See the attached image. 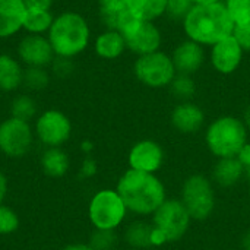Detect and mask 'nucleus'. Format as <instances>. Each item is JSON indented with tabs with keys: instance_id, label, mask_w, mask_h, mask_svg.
I'll list each match as a JSON object with an SVG mask.
<instances>
[{
	"instance_id": "nucleus-33",
	"label": "nucleus",
	"mask_w": 250,
	"mask_h": 250,
	"mask_svg": "<svg viewBox=\"0 0 250 250\" xmlns=\"http://www.w3.org/2000/svg\"><path fill=\"white\" fill-rule=\"evenodd\" d=\"M51 67H53V72L60 76V78H64L67 75L72 73L73 70V64H72V59H64V57H54L53 63H51Z\"/></svg>"
},
{
	"instance_id": "nucleus-20",
	"label": "nucleus",
	"mask_w": 250,
	"mask_h": 250,
	"mask_svg": "<svg viewBox=\"0 0 250 250\" xmlns=\"http://www.w3.org/2000/svg\"><path fill=\"white\" fill-rule=\"evenodd\" d=\"M40 164L48 177L60 179L69 171L70 158L63 148H45L41 154Z\"/></svg>"
},
{
	"instance_id": "nucleus-7",
	"label": "nucleus",
	"mask_w": 250,
	"mask_h": 250,
	"mask_svg": "<svg viewBox=\"0 0 250 250\" xmlns=\"http://www.w3.org/2000/svg\"><path fill=\"white\" fill-rule=\"evenodd\" d=\"M133 73L141 83L149 88L170 86L177 75L171 56L161 50L138 56L133 64Z\"/></svg>"
},
{
	"instance_id": "nucleus-40",
	"label": "nucleus",
	"mask_w": 250,
	"mask_h": 250,
	"mask_svg": "<svg viewBox=\"0 0 250 250\" xmlns=\"http://www.w3.org/2000/svg\"><path fill=\"white\" fill-rule=\"evenodd\" d=\"M92 148H94V145H92V142H89V141H83L82 145H81V149H82L85 154H89V152L92 151Z\"/></svg>"
},
{
	"instance_id": "nucleus-8",
	"label": "nucleus",
	"mask_w": 250,
	"mask_h": 250,
	"mask_svg": "<svg viewBox=\"0 0 250 250\" xmlns=\"http://www.w3.org/2000/svg\"><path fill=\"white\" fill-rule=\"evenodd\" d=\"M182 204L193 220H207L215 208V193L211 182L202 174L190 176L182 190Z\"/></svg>"
},
{
	"instance_id": "nucleus-44",
	"label": "nucleus",
	"mask_w": 250,
	"mask_h": 250,
	"mask_svg": "<svg viewBox=\"0 0 250 250\" xmlns=\"http://www.w3.org/2000/svg\"><path fill=\"white\" fill-rule=\"evenodd\" d=\"M246 173H248V176L250 177V167H248V168H246Z\"/></svg>"
},
{
	"instance_id": "nucleus-15",
	"label": "nucleus",
	"mask_w": 250,
	"mask_h": 250,
	"mask_svg": "<svg viewBox=\"0 0 250 250\" xmlns=\"http://www.w3.org/2000/svg\"><path fill=\"white\" fill-rule=\"evenodd\" d=\"M171 60L177 73L192 76L204 66L207 60V53L204 45L192 40H186L174 48Z\"/></svg>"
},
{
	"instance_id": "nucleus-17",
	"label": "nucleus",
	"mask_w": 250,
	"mask_h": 250,
	"mask_svg": "<svg viewBox=\"0 0 250 250\" xmlns=\"http://www.w3.org/2000/svg\"><path fill=\"white\" fill-rule=\"evenodd\" d=\"M204 122H205L204 110L190 101H182L174 107L171 113V123L176 127V130L182 133L198 132L202 127Z\"/></svg>"
},
{
	"instance_id": "nucleus-35",
	"label": "nucleus",
	"mask_w": 250,
	"mask_h": 250,
	"mask_svg": "<svg viewBox=\"0 0 250 250\" xmlns=\"http://www.w3.org/2000/svg\"><path fill=\"white\" fill-rule=\"evenodd\" d=\"M81 176L83 179H91L92 176L97 174V163L91 158V157H86L83 161H82V166H81Z\"/></svg>"
},
{
	"instance_id": "nucleus-13",
	"label": "nucleus",
	"mask_w": 250,
	"mask_h": 250,
	"mask_svg": "<svg viewBox=\"0 0 250 250\" xmlns=\"http://www.w3.org/2000/svg\"><path fill=\"white\" fill-rule=\"evenodd\" d=\"M243 53L245 50L242 45L233 35H230L211 47L209 62L218 73L230 75L240 67L243 62Z\"/></svg>"
},
{
	"instance_id": "nucleus-9",
	"label": "nucleus",
	"mask_w": 250,
	"mask_h": 250,
	"mask_svg": "<svg viewBox=\"0 0 250 250\" xmlns=\"http://www.w3.org/2000/svg\"><path fill=\"white\" fill-rule=\"evenodd\" d=\"M34 138L29 122L7 117L0 123V152L7 158L25 157L32 148Z\"/></svg>"
},
{
	"instance_id": "nucleus-19",
	"label": "nucleus",
	"mask_w": 250,
	"mask_h": 250,
	"mask_svg": "<svg viewBox=\"0 0 250 250\" xmlns=\"http://www.w3.org/2000/svg\"><path fill=\"white\" fill-rule=\"evenodd\" d=\"M23 70L18 59L0 54V92H13L23 83Z\"/></svg>"
},
{
	"instance_id": "nucleus-42",
	"label": "nucleus",
	"mask_w": 250,
	"mask_h": 250,
	"mask_svg": "<svg viewBox=\"0 0 250 250\" xmlns=\"http://www.w3.org/2000/svg\"><path fill=\"white\" fill-rule=\"evenodd\" d=\"M193 4H211V3H218L221 0H192Z\"/></svg>"
},
{
	"instance_id": "nucleus-16",
	"label": "nucleus",
	"mask_w": 250,
	"mask_h": 250,
	"mask_svg": "<svg viewBox=\"0 0 250 250\" xmlns=\"http://www.w3.org/2000/svg\"><path fill=\"white\" fill-rule=\"evenodd\" d=\"M25 15L23 0H0V40L10 38L22 31Z\"/></svg>"
},
{
	"instance_id": "nucleus-37",
	"label": "nucleus",
	"mask_w": 250,
	"mask_h": 250,
	"mask_svg": "<svg viewBox=\"0 0 250 250\" xmlns=\"http://www.w3.org/2000/svg\"><path fill=\"white\" fill-rule=\"evenodd\" d=\"M245 167V170L250 167V144H245V146L239 151L237 157H236Z\"/></svg>"
},
{
	"instance_id": "nucleus-29",
	"label": "nucleus",
	"mask_w": 250,
	"mask_h": 250,
	"mask_svg": "<svg viewBox=\"0 0 250 250\" xmlns=\"http://www.w3.org/2000/svg\"><path fill=\"white\" fill-rule=\"evenodd\" d=\"M224 4L234 25L250 22V0H226Z\"/></svg>"
},
{
	"instance_id": "nucleus-32",
	"label": "nucleus",
	"mask_w": 250,
	"mask_h": 250,
	"mask_svg": "<svg viewBox=\"0 0 250 250\" xmlns=\"http://www.w3.org/2000/svg\"><path fill=\"white\" fill-rule=\"evenodd\" d=\"M233 37L237 40V42L242 45L245 51L250 50V22L242 23V25H234L233 29Z\"/></svg>"
},
{
	"instance_id": "nucleus-12",
	"label": "nucleus",
	"mask_w": 250,
	"mask_h": 250,
	"mask_svg": "<svg viewBox=\"0 0 250 250\" xmlns=\"http://www.w3.org/2000/svg\"><path fill=\"white\" fill-rule=\"evenodd\" d=\"M126 47L136 56L158 51L163 42V35L155 22L139 21L132 31L125 35Z\"/></svg>"
},
{
	"instance_id": "nucleus-22",
	"label": "nucleus",
	"mask_w": 250,
	"mask_h": 250,
	"mask_svg": "<svg viewBox=\"0 0 250 250\" xmlns=\"http://www.w3.org/2000/svg\"><path fill=\"white\" fill-rule=\"evenodd\" d=\"M129 10L139 19L155 22L167 10V0H129Z\"/></svg>"
},
{
	"instance_id": "nucleus-11",
	"label": "nucleus",
	"mask_w": 250,
	"mask_h": 250,
	"mask_svg": "<svg viewBox=\"0 0 250 250\" xmlns=\"http://www.w3.org/2000/svg\"><path fill=\"white\" fill-rule=\"evenodd\" d=\"M18 57L26 67H47L56 54L47 35L26 34L18 44Z\"/></svg>"
},
{
	"instance_id": "nucleus-38",
	"label": "nucleus",
	"mask_w": 250,
	"mask_h": 250,
	"mask_svg": "<svg viewBox=\"0 0 250 250\" xmlns=\"http://www.w3.org/2000/svg\"><path fill=\"white\" fill-rule=\"evenodd\" d=\"M7 190H9V180L4 176V173L0 171V205H3V202L6 199Z\"/></svg>"
},
{
	"instance_id": "nucleus-14",
	"label": "nucleus",
	"mask_w": 250,
	"mask_h": 250,
	"mask_svg": "<svg viewBox=\"0 0 250 250\" xmlns=\"http://www.w3.org/2000/svg\"><path fill=\"white\" fill-rule=\"evenodd\" d=\"M127 160L132 170L154 174L163 164L164 152L155 141L144 139L132 146Z\"/></svg>"
},
{
	"instance_id": "nucleus-23",
	"label": "nucleus",
	"mask_w": 250,
	"mask_h": 250,
	"mask_svg": "<svg viewBox=\"0 0 250 250\" xmlns=\"http://www.w3.org/2000/svg\"><path fill=\"white\" fill-rule=\"evenodd\" d=\"M54 16L50 10H37V9H26L23 31L32 35H47Z\"/></svg>"
},
{
	"instance_id": "nucleus-34",
	"label": "nucleus",
	"mask_w": 250,
	"mask_h": 250,
	"mask_svg": "<svg viewBox=\"0 0 250 250\" xmlns=\"http://www.w3.org/2000/svg\"><path fill=\"white\" fill-rule=\"evenodd\" d=\"M101 12H119L129 7V0H98Z\"/></svg>"
},
{
	"instance_id": "nucleus-21",
	"label": "nucleus",
	"mask_w": 250,
	"mask_h": 250,
	"mask_svg": "<svg viewBox=\"0 0 250 250\" xmlns=\"http://www.w3.org/2000/svg\"><path fill=\"white\" fill-rule=\"evenodd\" d=\"M243 164L236 158H220L214 168V180L223 188L234 186L245 174Z\"/></svg>"
},
{
	"instance_id": "nucleus-2",
	"label": "nucleus",
	"mask_w": 250,
	"mask_h": 250,
	"mask_svg": "<svg viewBox=\"0 0 250 250\" xmlns=\"http://www.w3.org/2000/svg\"><path fill=\"white\" fill-rule=\"evenodd\" d=\"M116 190L127 211L138 215L154 214L166 201V189L158 177L132 168L119 179Z\"/></svg>"
},
{
	"instance_id": "nucleus-36",
	"label": "nucleus",
	"mask_w": 250,
	"mask_h": 250,
	"mask_svg": "<svg viewBox=\"0 0 250 250\" xmlns=\"http://www.w3.org/2000/svg\"><path fill=\"white\" fill-rule=\"evenodd\" d=\"M26 9H37V10H50L54 0H23Z\"/></svg>"
},
{
	"instance_id": "nucleus-30",
	"label": "nucleus",
	"mask_w": 250,
	"mask_h": 250,
	"mask_svg": "<svg viewBox=\"0 0 250 250\" xmlns=\"http://www.w3.org/2000/svg\"><path fill=\"white\" fill-rule=\"evenodd\" d=\"M117 242V237L114 231L110 230H95L89 239V246L94 250H111L114 249V245Z\"/></svg>"
},
{
	"instance_id": "nucleus-25",
	"label": "nucleus",
	"mask_w": 250,
	"mask_h": 250,
	"mask_svg": "<svg viewBox=\"0 0 250 250\" xmlns=\"http://www.w3.org/2000/svg\"><path fill=\"white\" fill-rule=\"evenodd\" d=\"M37 114V103L28 94L16 95L10 103V117L31 122Z\"/></svg>"
},
{
	"instance_id": "nucleus-1",
	"label": "nucleus",
	"mask_w": 250,
	"mask_h": 250,
	"mask_svg": "<svg viewBox=\"0 0 250 250\" xmlns=\"http://www.w3.org/2000/svg\"><path fill=\"white\" fill-rule=\"evenodd\" d=\"M183 29L188 40L204 47H212L215 42L233 35L234 22L223 1L195 4L183 21Z\"/></svg>"
},
{
	"instance_id": "nucleus-27",
	"label": "nucleus",
	"mask_w": 250,
	"mask_h": 250,
	"mask_svg": "<svg viewBox=\"0 0 250 250\" xmlns=\"http://www.w3.org/2000/svg\"><path fill=\"white\" fill-rule=\"evenodd\" d=\"M50 82V75L45 67H26L23 70V83L31 91H41Z\"/></svg>"
},
{
	"instance_id": "nucleus-10",
	"label": "nucleus",
	"mask_w": 250,
	"mask_h": 250,
	"mask_svg": "<svg viewBox=\"0 0 250 250\" xmlns=\"http://www.w3.org/2000/svg\"><path fill=\"white\" fill-rule=\"evenodd\" d=\"M34 133L45 148H62L72 136V122L63 111L50 108L35 119Z\"/></svg>"
},
{
	"instance_id": "nucleus-26",
	"label": "nucleus",
	"mask_w": 250,
	"mask_h": 250,
	"mask_svg": "<svg viewBox=\"0 0 250 250\" xmlns=\"http://www.w3.org/2000/svg\"><path fill=\"white\" fill-rule=\"evenodd\" d=\"M171 92L176 98L182 100V101H189L196 91V85L195 81L190 75H182L177 73L173 79V82L170 83Z\"/></svg>"
},
{
	"instance_id": "nucleus-18",
	"label": "nucleus",
	"mask_w": 250,
	"mask_h": 250,
	"mask_svg": "<svg viewBox=\"0 0 250 250\" xmlns=\"http://www.w3.org/2000/svg\"><path fill=\"white\" fill-rule=\"evenodd\" d=\"M126 40L125 37L114 29H105L101 32L94 41V50L98 57L104 60H114L119 59L126 50Z\"/></svg>"
},
{
	"instance_id": "nucleus-28",
	"label": "nucleus",
	"mask_w": 250,
	"mask_h": 250,
	"mask_svg": "<svg viewBox=\"0 0 250 250\" xmlns=\"http://www.w3.org/2000/svg\"><path fill=\"white\" fill-rule=\"evenodd\" d=\"M21 226V220L18 212L7 207V205H0V236H10L15 231H18Z\"/></svg>"
},
{
	"instance_id": "nucleus-5",
	"label": "nucleus",
	"mask_w": 250,
	"mask_h": 250,
	"mask_svg": "<svg viewBox=\"0 0 250 250\" xmlns=\"http://www.w3.org/2000/svg\"><path fill=\"white\" fill-rule=\"evenodd\" d=\"M190 215L182 201L168 199L154 212L152 246L180 240L189 229Z\"/></svg>"
},
{
	"instance_id": "nucleus-3",
	"label": "nucleus",
	"mask_w": 250,
	"mask_h": 250,
	"mask_svg": "<svg viewBox=\"0 0 250 250\" xmlns=\"http://www.w3.org/2000/svg\"><path fill=\"white\" fill-rule=\"evenodd\" d=\"M47 38L57 57L73 59L89 45L91 29L81 13L69 10L54 16Z\"/></svg>"
},
{
	"instance_id": "nucleus-43",
	"label": "nucleus",
	"mask_w": 250,
	"mask_h": 250,
	"mask_svg": "<svg viewBox=\"0 0 250 250\" xmlns=\"http://www.w3.org/2000/svg\"><path fill=\"white\" fill-rule=\"evenodd\" d=\"M245 126L248 127V129H250V105L248 107V110H246V113H245Z\"/></svg>"
},
{
	"instance_id": "nucleus-45",
	"label": "nucleus",
	"mask_w": 250,
	"mask_h": 250,
	"mask_svg": "<svg viewBox=\"0 0 250 250\" xmlns=\"http://www.w3.org/2000/svg\"><path fill=\"white\" fill-rule=\"evenodd\" d=\"M111 250H119V249H111Z\"/></svg>"
},
{
	"instance_id": "nucleus-41",
	"label": "nucleus",
	"mask_w": 250,
	"mask_h": 250,
	"mask_svg": "<svg viewBox=\"0 0 250 250\" xmlns=\"http://www.w3.org/2000/svg\"><path fill=\"white\" fill-rule=\"evenodd\" d=\"M242 245H243V249L245 250H250V231H248V233L245 234Z\"/></svg>"
},
{
	"instance_id": "nucleus-24",
	"label": "nucleus",
	"mask_w": 250,
	"mask_h": 250,
	"mask_svg": "<svg viewBox=\"0 0 250 250\" xmlns=\"http://www.w3.org/2000/svg\"><path fill=\"white\" fill-rule=\"evenodd\" d=\"M152 230L154 227L144 221L132 223L125 231V240L130 248L146 249L152 246Z\"/></svg>"
},
{
	"instance_id": "nucleus-6",
	"label": "nucleus",
	"mask_w": 250,
	"mask_h": 250,
	"mask_svg": "<svg viewBox=\"0 0 250 250\" xmlns=\"http://www.w3.org/2000/svg\"><path fill=\"white\" fill-rule=\"evenodd\" d=\"M127 208L114 189H101L89 201L88 218L95 230L114 231L126 218Z\"/></svg>"
},
{
	"instance_id": "nucleus-31",
	"label": "nucleus",
	"mask_w": 250,
	"mask_h": 250,
	"mask_svg": "<svg viewBox=\"0 0 250 250\" xmlns=\"http://www.w3.org/2000/svg\"><path fill=\"white\" fill-rule=\"evenodd\" d=\"M192 0H167V10L166 15H168L174 21H185L189 12L193 7Z\"/></svg>"
},
{
	"instance_id": "nucleus-4",
	"label": "nucleus",
	"mask_w": 250,
	"mask_h": 250,
	"mask_svg": "<svg viewBox=\"0 0 250 250\" xmlns=\"http://www.w3.org/2000/svg\"><path fill=\"white\" fill-rule=\"evenodd\" d=\"M207 145L218 158L237 157L248 139V127L233 116H223L214 120L207 129Z\"/></svg>"
},
{
	"instance_id": "nucleus-39",
	"label": "nucleus",
	"mask_w": 250,
	"mask_h": 250,
	"mask_svg": "<svg viewBox=\"0 0 250 250\" xmlns=\"http://www.w3.org/2000/svg\"><path fill=\"white\" fill-rule=\"evenodd\" d=\"M62 250H94L88 243H72L64 246Z\"/></svg>"
}]
</instances>
